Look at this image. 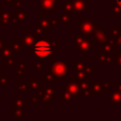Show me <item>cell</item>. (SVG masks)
Masks as SVG:
<instances>
[{"instance_id":"obj_10","label":"cell","mask_w":121,"mask_h":121,"mask_svg":"<svg viewBox=\"0 0 121 121\" xmlns=\"http://www.w3.org/2000/svg\"><path fill=\"white\" fill-rule=\"evenodd\" d=\"M38 20L40 23V26L45 28L47 31H50L52 29V23L51 20L48 19L47 15L45 13H39L38 14Z\"/></svg>"},{"instance_id":"obj_26","label":"cell","mask_w":121,"mask_h":121,"mask_svg":"<svg viewBox=\"0 0 121 121\" xmlns=\"http://www.w3.org/2000/svg\"><path fill=\"white\" fill-rule=\"evenodd\" d=\"M34 30L36 32V34L38 35V37H40L41 39H46L47 35H46V32L47 30L45 28H43V26H35L34 27Z\"/></svg>"},{"instance_id":"obj_22","label":"cell","mask_w":121,"mask_h":121,"mask_svg":"<svg viewBox=\"0 0 121 121\" xmlns=\"http://www.w3.org/2000/svg\"><path fill=\"white\" fill-rule=\"evenodd\" d=\"M109 99L112 102V103H121V92H119L118 90L116 92H112L110 95H109Z\"/></svg>"},{"instance_id":"obj_43","label":"cell","mask_w":121,"mask_h":121,"mask_svg":"<svg viewBox=\"0 0 121 121\" xmlns=\"http://www.w3.org/2000/svg\"><path fill=\"white\" fill-rule=\"evenodd\" d=\"M46 81H47V75H46V73H43V74L42 75V82L44 83V82H46Z\"/></svg>"},{"instance_id":"obj_20","label":"cell","mask_w":121,"mask_h":121,"mask_svg":"<svg viewBox=\"0 0 121 121\" xmlns=\"http://www.w3.org/2000/svg\"><path fill=\"white\" fill-rule=\"evenodd\" d=\"M111 60H112V58H111L110 54L105 53V52L99 53V59H98L99 64H109L111 62Z\"/></svg>"},{"instance_id":"obj_18","label":"cell","mask_w":121,"mask_h":121,"mask_svg":"<svg viewBox=\"0 0 121 121\" xmlns=\"http://www.w3.org/2000/svg\"><path fill=\"white\" fill-rule=\"evenodd\" d=\"M29 87L33 91H37L38 88L43 87V82H40L37 78H29Z\"/></svg>"},{"instance_id":"obj_23","label":"cell","mask_w":121,"mask_h":121,"mask_svg":"<svg viewBox=\"0 0 121 121\" xmlns=\"http://www.w3.org/2000/svg\"><path fill=\"white\" fill-rule=\"evenodd\" d=\"M112 51H114V44L112 41L107 40L106 43H104V44H103V52L111 54V52H112Z\"/></svg>"},{"instance_id":"obj_47","label":"cell","mask_w":121,"mask_h":121,"mask_svg":"<svg viewBox=\"0 0 121 121\" xmlns=\"http://www.w3.org/2000/svg\"><path fill=\"white\" fill-rule=\"evenodd\" d=\"M115 2H116V5H117L118 7H120V8H121V0H116Z\"/></svg>"},{"instance_id":"obj_5","label":"cell","mask_w":121,"mask_h":121,"mask_svg":"<svg viewBox=\"0 0 121 121\" xmlns=\"http://www.w3.org/2000/svg\"><path fill=\"white\" fill-rule=\"evenodd\" d=\"M51 69L56 77L64 78L69 72V65L66 61H51Z\"/></svg>"},{"instance_id":"obj_19","label":"cell","mask_w":121,"mask_h":121,"mask_svg":"<svg viewBox=\"0 0 121 121\" xmlns=\"http://www.w3.org/2000/svg\"><path fill=\"white\" fill-rule=\"evenodd\" d=\"M60 18H61V22L63 23L64 26H68L69 23L72 22L73 20V15H72V12H64L62 14H60Z\"/></svg>"},{"instance_id":"obj_12","label":"cell","mask_w":121,"mask_h":121,"mask_svg":"<svg viewBox=\"0 0 121 121\" xmlns=\"http://www.w3.org/2000/svg\"><path fill=\"white\" fill-rule=\"evenodd\" d=\"M95 36V40L94 43H104L107 41V36L105 31L103 30V28L101 26H97L95 28V31L94 33Z\"/></svg>"},{"instance_id":"obj_40","label":"cell","mask_w":121,"mask_h":121,"mask_svg":"<svg viewBox=\"0 0 121 121\" xmlns=\"http://www.w3.org/2000/svg\"><path fill=\"white\" fill-rule=\"evenodd\" d=\"M16 76L19 77V78H26V74H25V72H24V69L18 67V69L16 70Z\"/></svg>"},{"instance_id":"obj_24","label":"cell","mask_w":121,"mask_h":121,"mask_svg":"<svg viewBox=\"0 0 121 121\" xmlns=\"http://www.w3.org/2000/svg\"><path fill=\"white\" fill-rule=\"evenodd\" d=\"M38 95H39V98H40V100L43 103V104H50L51 102H52V98L48 95H46V94H44L42 90L41 91H39V93H38Z\"/></svg>"},{"instance_id":"obj_1","label":"cell","mask_w":121,"mask_h":121,"mask_svg":"<svg viewBox=\"0 0 121 121\" xmlns=\"http://www.w3.org/2000/svg\"><path fill=\"white\" fill-rule=\"evenodd\" d=\"M55 50L48 39H38L33 45V55L40 60L53 61L55 59Z\"/></svg>"},{"instance_id":"obj_34","label":"cell","mask_w":121,"mask_h":121,"mask_svg":"<svg viewBox=\"0 0 121 121\" xmlns=\"http://www.w3.org/2000/svg\"><path fill=\"white\" fill-rule=\"evenodd\" d=\"M12 106H20V107H25V100L22 98L21 95H17L16 98L13 101Z\"/></svg>"},{"instance_id":"obj_25","label":"cell","mask_w":121,"mask_h":121,"mask_svg":"<svg viewBox=\"0 0 121 121\" xmlns=\"http://www.w3.org/2000/svg\"><path fill=\"white\" fill-rule=\"evenodd\" d=\"M60 9H65L68 12L74 13V2L73 1L64 2L62 5H60Z\"/></svg>"},{"instance_id":"obj_16","label":"cell","mask_w":121,"mask_h":121,"mask_svg":"<svg viewBox=\"0 0 121 121\" xmlns=\"http://www.w3.org/2000/svg\"><path fill=\"white\" fill-rule=\"evenodd\" d=\"M80 84H81V92H82V94L84 95L86 99H89L90 95H92L91 94V88H90V82H85V79H84V80L80 81Z\"/></svg>"},{"instance_id":"obj_8","label":"cell","mask_w":121,"mask_h":121,"mask_svg":"<svg viewBox=\"0 0 121 121\" xmlns=\"http://www.w3.org/2000/svg\"><path fill=\"white\" fill-rule=\"evenodd\" d=\"M29 16H30V14L27 13L26 11L21 10L20 9H17V12H16V13H11V22H12V26H16L19 22H24V21H26V19L29 18Z\"/></svg>"},{"instance_id":"obj_3","label":"cell","mask_w":121,"mask_h":121,"mask_svg":"<svg viewBox=\"0 0 121 121\" xmlns=\"http://www.w3.org/2000/svg\"><path fill=\"white\" fill-rule=\"evenodd\" d=\"M78 30L82 33V34H85V35H91L95 33V28L98 26V24L96 22H95L94 18H89V19H85V18H82L78 24Z\"/></svg>"},{"instance_id":"obj_13","label":"cell","mask_w":121,"mask_h":121,"mask_svg":"<svg viewBox=\"0 0 121 121\" xmlns=\"http://www.w3.org/2000/svg\"><path fill=\"white\" fill-rule=\"evenodd\" d=\"M90 88H91V94L95 95H102L103 91H105L104 83H98V82H90Z\"/></svg>"},{"instance_id":"obj_49","label":"cell","mask_w":121,"mask_h":121,"mask_svg":"<svg viewBox=\"0 0 121 121\" xmlns=\"http://www.w3.org/2000/svg\"></svg>"},{"instance_id":"obj_37","label":"cell","mask_w":121,"mask_h":121,"mask_svg":"<svg viewBox=\"0 0 121 121\" xmlns=\"http://www.w3.org/2000/svg\"><path fill=\"white\" fill-rule=\"evenodd\" d=\"M17 65H18L19 68H22V69H24V70H27V69L30 68V66H29L28 64H26V62H24V61H22V60H18V61H17Z\"/></svg>"},{"instance_id":"obj_36","label":"cell","mask_w":121,"mask_h":121,"mask_svg":"<svg viewBox=\"0 0 121 121\" xmlns=\"http://www.w3.org/2000/svg\"><path fill=\"white\" fill-rule=\"evenodd\" d=\"M21 4H22V2L20 0L12 1L11 2V9H19L21 8Z\"/></svg>"},{"instance_id":"obj_42","label":"cell","mask_w":121,"mask_h":121,"mask_svg":"<svg viewBox=\"0 0 121 121\" xmlns=\"http://www.w3.org/2000/svg\"><path fill=\"white\" fill-rule=\"evenodd\" d=\"M116 63L121 67V52L116 53Z\"/></svg>"},{"instance_id":"obj_6","label":"cell","mask_w":121,"mask_h":121,"mask_svg":"<svg viewBox=\"0 0 121 121\" xmlns=\"http://www.w3.org/2000/svg\"><path fill=\"white\" fill-rule=\"evenodd\" d=\"M39 7L43 12H49L51 14L56 13V6L60 5V0H38Z\"/></svg>"},{"instance_id":"obj_48","label":"cell","mask_w":121,"mask_h":121,"mask_svg":"<svg viewBox=\"0 0 121 121\" xmlns=\"http://www.w3.org/2000/svg\"><path fill=\"white\" fill-rule=\"evenodd\" d=\"M2 69H3V65H2V64H0V71H1Z\"/></svg>"},{"instance_id":"obj_45","label":"cell","mask_w":121,"mask_h":121,"mask_svg":"<svg viewBox=\"0 0 121 121\" xmlns=\"http://www.w3.org/2000/svg\"><path fill=\"white\" fill-rule=\"evenodd\" d=\"M116 43H117V45H118L119 47H121V37H118V38H117Z\"/></svg>"},{"instance_id":"obj_28","label":"cell","mask_w":121,"mask_h":121,"mask_svg":"<svg viewBox=\"0 0 121 121\" xmlns=\"http://www.w3.org/2000/svg\"><path fill=\"white\" fill-rule=\"evenodd\" d=\"M54 90H55L54 87H48V86H43V87H42V91H43L44 94L48 95L52 98V100L56 99V95H55V94H54Z\"/></svg>"},{"instance_id":"obj_46","label":"cell","mask_w":121,"mask_h":121,"mask_svg":"<svg viewBox=\"0 0 121 121\" xmlns=\"http://www.w3.org/2000/svg\"><path fill=\"white\" fill-rule=\"evenodd\" d=\"M3 46H4V40L3 39H0V51L2 50Z\"/></svg>"},{"instance_id":"obj_39","label":"cell","mask_w":121,"mask_h":121,"mask_svg":"<svg viewBox=\"0 0 121 121\" xmlns=\"http://www.w3.org/2000/svg\"><path fill=\"white\" fill-rule=\"evenodd\" d=\"M29 101H30V103H32V104H38L39 103V101H40V98H39V95H31L30 97H29Z\"/></svg>"},{"instance_id":"obj_33","label":"cell","mask_w":121,"mask_h":121,"mask_svg":"<svg viewBox=\"0 0 121 121\" xmlns=\"http://www.w3.org/2000/svg\"><path fill=\"white\" fill-rule=\"evenodd\" d=\"M48 40H49V42L51 43V44H52V46H53L55 52H56V53L60 52V40H58V39H55V40H53V39H51V40L48 39Z\"/></svg>"},{"instance_id":"obj_31","label":"cell","mask_w":121,"mask_h":121,"mask_svg":"<svg viewBox=\"0 0 121 121\" xmlns=\"http://www.w3.org/2000/svg\"><path fill=\"white\" fill-rule=\"evenodd\" d=\"M9 84V75L6 73L0 74V86H7Z\"/></svg>"},{"instance_id":"obj_38","label":"cell","mask_w":121,"mask_h":121,"mask_svg":"<svg viewBox=\"0 0 121 121\" xmlns=\"http://www.w3.org/2000/svg\"><path fill=\"white\" fill-rule=\"evenodd\" d=\"M60 21H61V18L60 17H54L51 19V23H52V26H59L60 25Z\"/></svg>"},{"instance_id":"obj_35","label":"cell","mask_w":121,"mask_h":121,"mask_svg":"<svg viewBox=\"0 0 121 121\" xmlns=\"http://www.w3.org/2000/svg\"><path fill=\"white\" fill-rule=\"evenodd\" d=\"M93 70H94V65H86V67L83 69V73L85 74L86 78H89L91 76V74L93 73Z\"/></svg>"},{"instance_id":"obj_27","label":"cell","mask_w":121,"mask_h":121,"mask_svg":"<svg viewBox=\"0 0 121 121\" xmlns=\"http://www.w3.org/2000/svg\"><path fill=\"white\" fill-rule=\"evenodd\" d=\"M12 49L13 52H21L22 51V40H18V39H13L12 40Z\"/></svg>"},{"instance_id":"obj_2","label":"cell","mask_w":121,"mask_h":121,"mask_svg":"<svg viewBox=\"0 0 121 121\" xmlns=\"http://www.w3.org/2000/svg\"><path fill=\"white\" fill-rule=\"evenodd\" d=\"M73 40L74 43L77 44L78 50L81 53V56H85L86 52H93L94 47H93V43L94 41L89 38V35H73Z\"/></svg>"},{"instance_id":"obj_14","label":"cell","mask_w":121,"mask_h":121,"mask_svg":"<svg viewBox=\"0 0 121 121\" xmlns=\"http://www.w3.org/2000/svg\"><path fill=\"white\" fill-rule=\"evenodd\" d=\"M0 53H1V57L3 59L11 57L12 56V53H13L12 43H4V46H3L2 50L0 51Z\"/></svg>"},{"instance_id":"obj_41","label":"cell","mask_w":121,"mask_h":121,"mask_svg":"<svg viewBox=\"0 0 121 121\" xmlns=\"http://www.w3.org/2000/svg\"><path fill=\"white\" fill-rule=\"evenodd\" d=\"M43 61L42 60H35L34 61V68L36 70H42L43 69Z\"/></svg>"},{"instance_id":"obj_11","label":"cell","mask_w":121,"mask_h":121,"mask_svg":"<svg viewBox=\"0 0 121 121\" xmlns=\"http://www.w3.org/2000/svg\"><path fill=\"white\" fill-rule=\"evenodd\" d=\"M10 22H11V13H9L8 10L0 9V26H8Z\"/></svg>"},{"instance_id":"obj_15","label":"cell","mask_w":121,"mask_h":121,"mask_svg":"<svg viewBox=\"0 0 121 121\" xmlns=\"http://www.w3.org/2000/svg\"><path fill=\"white\" fill-rule=\"evenodd\" d=\"M25 114V107L20 106H12V115L13 117L17 118L18 121L21 120V118Z\"/></svg>"},{"instance_id":"obj_29","label":"cell","mask_w":121,"mask_h":121,"mask_svg":"<svg viewBox=\"0 0 121 121\" xmlns=\"http://www.w3.org/2000/svg\"><path fill=\"white\" fill-rule=\"evenodd\" d=\"M73 66L74 69L77 70L78 72L79 71H83V69L86 67V63L84 61H78V60H73Z\"/></svg>"},{"instance_id":"obj_44","label":"cell","mask_w":121,"mask_h":121,"mask_svg":"<svg viewBox=\"0 0 121 121\" xmlns=\"http://www.w3.org/2000/svg\"><path fill=\"white\" fill-rule=\"evenodd\" d=\"M13 0H4V2H3V4L5 5V6H7V5H9V4H10L11 2H12Z\"/></svg>"},{"instance_id":"obj_32","label":"cell","mask_w":121,"mask_h":121,"mask_svg":"<svg viewBox=\"0 0 121 121\" xmlns=\"http://www.w3.org/2000/svg\"><path fill=\"white\" fill-rule=\"evenodd\" d=\"M46 75H47V80L49 82H51V83H55L56 82V76L53 73V71H52L51 68L46 70Z\"/></svg>"},{"instance_id":"obj_4","label":"cell","mask_w":121,"mask_h":121,"mask_svg":"<svg viewBox=\"0 0 121 121\" xmlns=\"http://www.w3.org/2000/svg\"><path fill=\"white\" fill-rule=\"evenodd\" d=\"M64 90L68 91L72 95L73 97H77L78 95H80L82 92H81V84H80V81L75 78H68V81L64 83Z\"/></svg>"},{"instance_id":"obj_9","label":"cell","mask_w":121,"mask_h":121,"mask_svg":"<svg viewBox=\"0 0 121 121\" xmlns=\"http://www.w3.org/2000/svg\"><path fill=\"white\" fill-rule=\"evenodd\" d=\"M74 2V13L81 14L90 8V2L88 0H73Z\"/></svg>"},{"instance_id":"obj_17","label":"cell","mask_w":121,"mask_h":121,"mask_svg":"<svg viewBox=\"0 0 121 121\" xmlns=\"http://www.w3.org/2000/svg\"><path fill=\"white\" fill-rule=\"evenodd\" d=\"M60 98L64 101L65 103H69V104H72L73 103V95L66 90L64 91H60Z\"/></svg>"},{"instance_id":"obj_7","label":"cell","mask_w":121,"mask_h":121,"mask_svg":"<svg viewBox=\"0 0 121 121\" xmlns=\"http://www.w3.org/2000/svg\"><path fill=\"white\" fill-rule=\"evenodd\" d=\"M22 46L23 48H30L34 45L35 42L38 40V35L35 31L27 30L22 37Z\"/></svg>"},{"instance_id":"obj_21","label":"cell","mask_w":121,"mask_h":121,"mask_svg":"<svg viewBox=\"0 0 121 121\" xmlns=\"http://www.w3.org/2000/svg\"><path fill=\"white\" fill-rule=\"evenodd\" d=\"M17 62V57L16 56H11L9 58H5L4 59V64L8 66V68L9 70H11L13 68V66L15 65V63Z\"/></svg>"},{"instance_id":"obj_30","label":"cell","mask_w":121,"mask_h":121,"mask_svg":"<svg viewBox=\"0 0 121 121\" xmlns=\"http://www.w3.org/2000/svg\"><path fill=\"white\" fill-rule=\"evenodd\" d=\"M29 88V83L27 82H17V85H16V89L17 91H20V92H26Z\"/></svg>"}]
</instances>
